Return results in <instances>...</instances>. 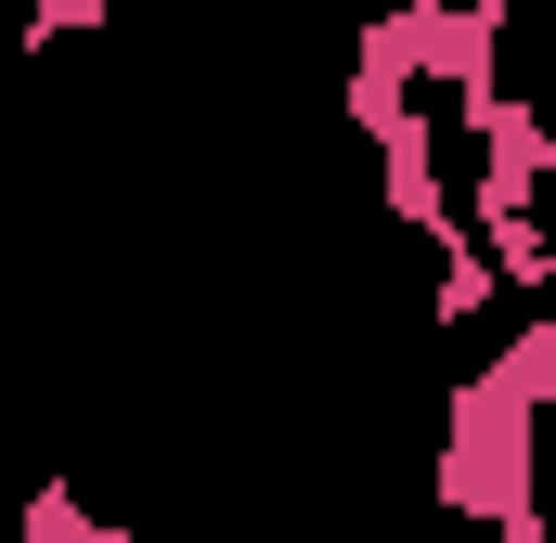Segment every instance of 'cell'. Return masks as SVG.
I'll list each match as a JSON object with an SVG mask.
<instances>
[{
	"mask_svg": "<svg viewBox=\"0 0 556 543\" xmlns=\"http://www.w3.org/2000/svg\"><path fill=\"white\" fill-rule=\"evenodd\" d=\"M91 543H207V531H117V518H91Z\"/></svg>",
	"mask_w": 556,
	"mask_h": 543,
	"instance_id": "obj_3",
	"label": "cell"
},
{
	"mask_svg": "<svg viewBox=\"0 0 556 543\" xmlns=\"http://www.w3.org/2000/svg\"><path fill=\"white\" fill-rule=\"evenodd\" d=\"M544 402H556V311L531 298L518 337H505V363L453 376V427H440V505L453 518H492L505 543H544V505H531V479H544L531 414Z\"/></svg>",
	"mask_w": 556,
	"mask_h": 543,
	"instance_id": "obj_1",
	"label": "cell"
},
{
	"mask_svg": "<svg viewBox=\"0 0 556 543\" xmlns=\"http://www.w3.org/2000/svg\"><path fill=\"white\" fill-rule=\"evenodd\" d=\"M104 13H117V0H26L13 39H26V52H65V39H104Z\"/></svg>",
	"mask_w": 556,
	"mask_h": 543,
	"instance_id": "obj_2",
	"label": "cell"
}]
</instances>
